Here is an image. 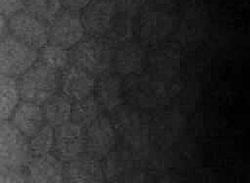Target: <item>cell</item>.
<instances>
[{"mask_svg": "<svg viewBox=\"0 0 250 183\" xmlns=\"http://www.w3.org/2000/svg\"><path fill=\"white\" fill-rule=\"evenodd\" d=\"M85 154L103 160L117 143V132L109 117L102 114L84 128Z\"/></svg>", "mask_w": 250, "mask_h": 183, "instance_id": "52a82bcc", "label": "cell"}, {"mask_svg": "<svg viewBox=\"0 0 250 183\" xmlns=\"http://www.w3.org/2000/svg\"><path fill=\"white\" fill-rule=\"evenodd\" d=\"M102 164L105 179L113 180L123 172L125 159L121 156V153H116L113 150L102 160Z\"/></svg>", "mask_w": 250, "mask_h": 183, "instance_id": "603a6c76", "label": "cell"}, {"mask_svg": "<svg viewBox=\"0 0 250 183\" xmlns=\"http://www.w3.org/2000/svg\"><path fill=\"white\" fill-rule=\"evenodd\" d=\"M41 106L45 124L54 128L71 120L72 100L61 92L52 95Z\"/></svg>", "mask_w": 250, "mask_h": 183, "instance_id": "e0dca14e", "label": "cell"}, {"mask_svg": "<svg viewBox=\"0 0 250 183\" xmlns=\"http://www.w3.org/2000/svg\"><path fill=\"white\" fill-rule=\"evenodd\" d=\"M86 35L80 12L62 9L48 22V43L70 50Z\"/></svg>", "mask_w": 250, "mask_h": 183, "instance_id": "5b68a950", "label": "cell"}, {"mask_svg": "<svg viewBox=\"0 0 250 183\" xmlns=\"http://www.w3.org/2000/svg\"><path fill=\"white\" fill-rule=\"evenodd\" d=\"M114 47L104 37L85 35L69 50L70 63L95 78L111 71Z\"/></svg>", "mask_w": 250, "mask_h": 183, "instance_id": "6da1fadb", "label": "cell"}, {"mask_svg": "<svg viewBox=\"0 0 250 183\" xmlns=\"http://www.w3.org/2000/svg\"><path fill=\"white\" fill-rule=\"evenodd\" d=\"M37 60L56 71L62 72L70 64L69 50L48 43L38 50Z\"/></svg>", "mask_w": 250, "mask_h": 183, "instance_id": "ffe728a7", "label": "cell"}, {"mask_svg": "<svg viewBox=\"0 0 250 183\" xmlns=\"http://www.w3.org/2000/svg\"><path fill=\"white\" fill-rule=\"evenodd\" d=\"M21 100L42 105L52 95L60 92L61 72L38 60L22 75L17 78Z\"/></svg>", "mask_w": 250, "mask_h": 183, "instance_id": "7a4b0ae2", "label": "cell"}, {"mask_svg": "<svg viewBox=\"0 0 250 183\" xmlns=\"http://www.w3.org/2000/svg\"><path fill=\"white\" fill-rule=\"evenodd\" d=\"M84 128L73 122L55 128L54 154L62 164L75 160L85 154Z\"/></svg>", "mask_w": 250, "mask_h": 183, "instance_id": "9c48e42d", "label": "cell"}, {"mask_svg": "<svg viewBox=\"0 0 250 183\" xmlns=\"http://www.w3.org/2000/svg\"><path fill=\"white\" fill-rule=\"evenodd\" d=\"M173 29L172 17L164 11H148L140 18V36L146 43L164 40Z\"/></svg>", "mask_w": 250, "mask_h": 183, "instance_id": "2e32d148", "label": "cell"}, {"mask_svg": "<svg viewBox=\"0 0 250 183\" xmlns=\"http://www.w3.org/2000/svg\"><path fill=\"white\" fill-rule=\"evenodd\" d=\"M94 96L103 111L111 113L124 103V82L118 74L110 71L96 78Z\"/></svg>", "mask_w": 250, "mask_h": 183, "instance_id": "7c38bea8", "label": "cell"}, {"mask_svg": "<svg viewBox=\"0 0 250 183\" xmlns=\"http://www.w3.org/2000/svg\"><path fill=\"white\" fill-rule=\"evenodd\" d=\"M148 52L144 45L126 42L114 48L111 71L119 76H133L143 73L147 64Z\"/></svg>", "mask_w": 250, "mask_h": 183, "instance_id": "30bf717a", "label": "cell"}, {"mask_svg": "<svg viewBox=\"0 0 250 183\" xmlns=\"http://www.w3.org/2000/svg\"><path fill=\"white\" fill-rule=\"evenodd\" d=\"M117 14L112 0H91L80 12L86 35L105 37L113 25Z\"/></svg>", "mask_w": 250, "mask_h": 183, "instance_id": "ba28073f", "label": "cell"}, {"mask_svg": "<svg viewBox=\"0 0 250 183\" xmlns=\"http://www.w3.org/2000/svg\"><path fill=\"white\" fill-rule=\"evenodd\" d=\"M8 34V18L0 13V41Z\"/></svg>", "mask_w": 250, "mask_h": 183, "instance_id": "83f0119b", "label": "cell"}, {"mask_svg": "<svg viewBox=\"0 0 250 183\" xmlns=\"http://www.w3.org/2000/svg\"><path fill=\"white\" fill-rule=\"evenodd\" d=\"M21 100L17 78L0 74V121L9 120Z\"/></svg>", "mask_w": 250, "mask_h": 183, "instance_id": "ac0fdd59", "label": "cell"}, {"mask_svg": "<svg viewBox=\"0 0 250 183\" xmlns=\"http://www.w3.org/2000/svg\"><path fill=\"white\" fill-rule=\"evenodd\" d=\"M23 0H0V13L7 18L22 10Z\"/></svg>", "mask_w": 250, "mask_h": 183, "instance_id": "484cf974", "label": "cell"}, {"mask_svg": "<svg viewBox=\"0 0 250 183\" xmlns=\"http://www.w3.org/2000/svg\"><path fill=\"white\" fill-rule=\"evenodd\" d=\"M24 171L30 183H63V164L52 153L31 157Z\"/></svg>", "mask_w": 250, "mask_h": 183, "instance_id": "5bb4252c", "label": "cell"}, {"mask_svg": "<svg viewBox=\"0 0 250 183\" xmlns=\"http://www.w3.org/2000/svg\"><path fill=\"white\" fill-rule=\"evenodd\" d=\"M104 183H109V182H106V180H105V181H104Z\"/></svg>", "mask_w": 250, "mask_h": 183, "instance_id": "f1b7e54d", "label": "cell"}, {"mask_svg": "<svg viewBox=\"0 0 250 183\" xmlns=\"http://www.w3.org/2000/svg\"><path fill=\"white\" fill-rule=\"evenodd\" d=\"M31 157L28 138L10 121H0V171L23 169Z\"/></svg>", "mask_w": 250, "mask_h": 183, "instance_id": "3957f363", "label": "cell"}, {"mask_svg": "<svg viewBox=\"0 0 250 183\" xmlns=\"http://www.w3.org/2000/svg\"><path fill=\"white\" fill-rule=\"evenodd\" d=\"M8 121L27 138L45 124L42 106L25 100L19 102Z\"/></svg>", "mask_w": 250, "mask_h": 183, "instance_id": "9a60e30c", "label": "cell"}, {"mask_svg": "<svg viewBox=\"0 0 250 183\" xmlns=\"http://www.w3.org/2000/svg\"><path fill=\"white\" fill-rule=\"evenodd\" d=\"M102 160L87 154L63 164V183H104Z\"/></svg>", "mask_w": 250, "mask_h": 183, "instance_id": "8fae6325", "label": "cell"}, {"mask_svg": "<svg viewBox=\"0 0 250 183\" xmlns=\"http://www.w3.org/2000/svg\"><path fill=\"white\" fill-rule=\"evenodd\" d=\"M55 128L44 124L32 136L28 138L31 156H42L51 154L54 147Z\"/></svg>", "mask_w": 250, "mask_h": 183, "instance_id": "7402d4cb", "label": "cell"}, {"mask_svg": "<svg viewBox=\"0 0 250 183\" xmlns=\"http://www.w3.org/2000/svg\"><path fill=\"white\" fill-rule=\"evenodd\" d=\"M22 10L48 23L62 10V7L60 0H23Z\"/></svg>", "mask_w": 250, "mask_h": 183, "instance_id": "44dd1931", "label": "cell"}, {"mask_svg": "<svg viewBox=\"0 0 250 183\" xmlns=\"http://www.w3.org/2000/svg\"><path fill=\"white\" fill-rule=\"evenodd\" d=\"M117 12L124 15L136 14L146 4V0H112Z\"/></svg>", "mask_w": 250, "mask_h": 183, "instance_id": "cb8c5ba5", "label": "cell"}, {"mask_svg": "<svg viewBox=\"0 0 250 183\" xmlns=\"http://www.w3.org/2000/svg\"><path fill=\"white\" fill-rule=\"evenodd\" d=\"M0 183H30L24 168L0 171Z\"/></svg>", "mask_w": 250, "mask_h": 183, "instance_id": "d4e9b609", "label": "cell"}, {"mask_svg": "<svg viewBox=\"0 0 250 183\" xmlns=\"http://www.w3.org/2000/svg\"><path fill=\"white\" fill-rule=\"evenodd\" d=\"M38 59V51L9 33L0 41V74L19 78Z\"/></svg>", "mask_w": 250, "mask_h": 183, "instance_id": "277c9868", "label": "cell"}, {"mask_svg": "<svg viewBox=\"0 0 250 183\" xmlns=\"http://www.w3.org/2000/svg\"><path fill=\"white\" fill-rule=\"evenodd\" d=\"M8 33L37 51L48 44V23L24 10L8 18Z\"/></svg>", "mask_w": 250, "mask_h": 183, "instance_id": "8992f818", "label": "cell"}, {"mask_svg": "<svg viewBox=\"0 0 250 183\" xmlns=\"http://www.w3.org/2000/svg\"><path fill=\"white\" fill-rule=\"evenodd\" d=\"M103 114V109L94 94L72 101L71 122L85 128Z\"/></svg>", "mask_w": 250, "mask_h": 183, "instance_id": "d6986e66", "label": "cell"}, {"mask_svg": "<svg viewBox=\"0 0 250 183\" xmlns=\"http://www.w3.org/2000/svg\"><path fill=\"white\" fill-rule=\"evenodd\" d=\"M62 9L81 12L91 0H60Z\"/></svg>", "mask_w": 250, "mask_h": 183, "instance_id": "4316f807", "label": "cell"}, {"mask_svg": "<svg viewBox=\"0 0 250 183\" xmlns=\"http://www.w3.org/2000/svg\"><path fill=\"white\" fill-rule=\"evenodd\" d=\"M95 84L93 75L71 63L61 72L60 92L72 101L92 95Z\"/></svg>", "mask_w": 250, "mask_h": 183, "instance_id": "4fadbf2b", "label": "cell"}]
</instances>
